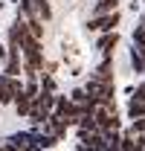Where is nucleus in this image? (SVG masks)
<instances>
[{
	"mask_svg": "<svg viewBox=\"0 0 145 151\" xmlns=\"http://www.w3.org/2000/svg\"><path fill=\"white\" fill-rule=\"evenodd\" d=\"M116 44L119 0H18L6 50L18 116L58 142L113 108Z\"/></svg>",
	"mask_w": 145,
	"mask_h": 151,
	"instance_id": "obj_1",
	"label": "nucleus"
},
{
	"mask_svg": "<svg viewBox=\"0 0 145 151\" xmlns=\"http://www.w3.org/2000/svg\"><path fill=\"white\" fill-rule=\"evenodd\" d=\"M0 64H6V50L0 47ZM20 96V81L6 73V67L0 70V151H41L52 145L44 131L35 128H6V113L18 116L15 111V99Z\"/></svg>",
	"mask_w": 145,
	"mask_h": 151,
	"instance_id": "obj_2",
	"label": "nucleus"
},
{
	"mask_svg": "<svg viewBox=\"0 0 145 151\" xmlns=\"http://www.w3.org/2000/svg\"><path fill=\"white\" fill-rule=\"evenodd\" d=\"M75 151H145V137L131 128H96L93 122L78 128V148Z\"/></svg>",
	"mask_w": 145,
	"mask_h": 151,
	"instance_id": "obj_3",
	"label": "nucleus"
}]
</instances>
